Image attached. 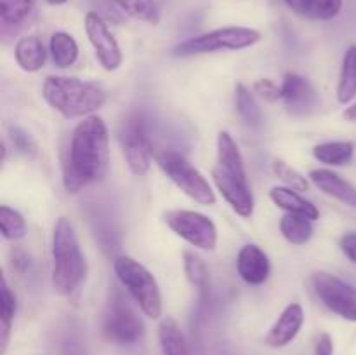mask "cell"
<instances>
[{"label": "cell", "mask_w": 356, "mask_h": 355, "mask_svg": "<svg viewBox=\"0 0 356 355\" xmlns=\"http://www.w3.org/2000/svg\"><path fill=\"white\" fill-rule=\"evenodd\" d=\"M159 340L163 355H191L183 329L172 317L162 319L159 326Z\"/></svg>", "instance_id": "22"}, {"label": "cell", "mask_w": 356, "mask_h": 355, "mask_svg": "<svg viewBox=\"0 0 356 355\" xmlns=\"http://www.w3.org/2000/svg\"><path fill=\"white\" fill-rule=\"evenodd\" d=\"M313 157L316 162L330 167H343L353 160L355 143L351 141H325L315 145Z\"/></svg>", "instance_id": "20"}, {"label": "cell", "mask_w": 356, "mask_h": 355, "mask_svg": "<svg viewBox=\"0 0 356 355\" xmlns=\"http://www.w3.org/2000/svg\"><path fill=\"white\" fill-rule=\"evenodd\" d=\"M211 176L214 187L218 188V191L222 195V198L232 205L233 211L245 219L252 218L256 200H254V194L249 181H242L236 180V178L226 176V174H222L221 171H218L216 167H212Z\"/></svg>", "instance_id": "13"}, {"label": "cell", "mask_w": 356, "mask_h": 355, "mask_svg": "<svg viewBox=\"0 0 356 355\" xmlns=\"http://www.w3.org/2000/svg\"><path fill=\"white\" fill-rule=\"evenodd\" d=\"M110 169V131L99 115L82 118L63 153V187L68 194L101 183Z\"/></svg>", "instance_id": "1"}, {"label": "cell", "mask_w": 356, "mask_h": 355, "mask_svg": "<svg viewBox=\"0 0 356 355\" xmlns=\"http://www.w3.org/2000/svg\"><path fill=\"white\" fill-rule=\"evenodd\" d=\"M312 284L320 301L348 322H356V287L329 271H313Z\"/></svg>", "instance_id": "8"}, {"label": "cell", "mask_w": 356, "mask_h": 355, "mask_svg": "<svg viewBox=\"0 0 356 355\" xmlns=\"http://www.w3.org/2000/svg\"><path fill=\"white\" fill-rule=\"evenodd\" d=\"M270 198L278 209L291 214L305 216V218L316 221L320 218V211L312 200L302 197L301 191H296L287 187H273L270 190Z\"/></svg>", "instance_id": "18"}, {"label": "cell", "mask_w": 356, "mask_h": 355, "mask_svg": "<svg viewBox=\"0 0 356 355\" xmlns=\"http://www.w3.org/2000/svg\"><path fill=\"white\" fill-rule=\"evenodd\" d=\"M86 33L94 49L96 59L106 72H117L124 63V54L110 26L96 10L86 14Z\"/></svg>", "instance_id": "10"}, {"label": "cell", "mask_w": 356, "mask_h": 355, "mask_svg": "<svg viewBox=\"0 0 356 355\" xmlns=\"http://www.w3.org/2000/svg\"><path fill=\"white\" fill-rule=\"evenodd\" d=\"M153 160L186 197L200 205H209V207L216 205L218 197L214 188L186 157L176 150L160 148L153 152Z\"/></svg>", "instance_id": "6"}, {"label": "cell", "mask_w": 356, "mask_h": 355, "mask_svg": "<svg viewBox=\"0 0 356 355\" xmlns=\"http://www.w3.org/2000/svg\"><path fill=\"white\" fill-rule=\"evenodd\" d=\"M47 3H51V6H65L68 0H45Z\"/></svg>", "instance_id": "39"}, {"label": "cell", "mask_w": 356, "mask_h": 355, "mask_svg": "<svg viewBox=\"0 0 356 355\" xmlns=\"http://www.w3.org/2000/svg\"><path fill=\"white\" fill-rule=\"evenodd\" d=\"M271 171H273L275 178L280 180L284 183V187L292 188L296 191H308L309 181L305 174L299 173L298 169H294L292 166H289L285 160L277 159L271 164Z\"/></svg>", "instance_id": "30"}, {"label": "cell", "mask_w": 356, "mask_h": 355, "mask_svg": "<svg viewBox=\"0 0 356 355\" xmlns=\"http://www.w3.org/2000/svg\"><path fill=\"white\" fill-rule=\"evenodd\" d=\"M42 97L65 118L96 115L108 100L106 90L97 84L65 75H49L42 86Z\"/></svg>", "instance_id": "3"}, {"label": "cell", "mask_w": 356, "mask_h": 355, "mask_svg": "<svg viewBox=\"0 0 356 355\" xmlns=\"http://www.w3.org/2000/svg\"><path fill=\"white\" fill-rule=\"evenodd\" d=\"M122 14L148 24L160 23V10L155 0H110Z\"/></svg>", "instance_id": "27"}, {"label": "cell", "mask_w": 356, "mask_h": 355, "mask_svg": "<svg viewBox=\"0 0 356 355\" xmlns=\"http://www.w3.org/2000/svg\"><path fill=\"white\" fill-rule=\"evenodd\" d=\"M313 232V221L299 214H291L285 212L280 218V233L287 242L294 244V246H305L312 240Z\"/></svg>", "instance_id": "25"}, {"label": "cell", "mask_w": 356, "mask_h": 355, "mask_svg": "<svg viewBox=\"0 0 356 355\" xmlns=\"http://www.w3.org/2000/svg\"><path fill=\"white\" fill-rule=\"evenodd\" d=\"M302 324H305V310H302L301 303H289L271 329L268 331L264 343L270 348H284L291 345L292 341L298 338L301 333Z\"/></svg>", "instance_id": "14"}, {"label": "cell", "mask_w": 356, "mask_h": 355, "mask_svg": "<svg viewBox=\"0 0 356 355\" xmlns=\"http://www.w3.org/2000/svg\"><path fill=\"white\" fill-rule=\"evenodd\" d=\"M236 271L249 285H263L270 278L271 261L257 244H245L236 254Z\"/></svg>", "instance_id": "15"}, {"label": "cell", "mask_w": 356, "mask_h": 355, "mask_svg": "<svg viewBox=\"0 0 356 355\" xmlns=\"http://www.w3.org/2000/svg\"><path fill=\"white\" fill-rule=\"evenodd\" d=\"M183 270L188 282L198 291H205L209 284V271L205 261L195 251L183 253Z\"/></svg>", "instance_id": "29"}, {"label": "cell", "mask_w": 356, "mask_h": 355, "mask_svg": "<svg viewBox=\"0 0 356 355\" xmlns=\"http://www.w3.org/2000/svg\"><path fill=\"white\" fill-rule=\"evenodd\" d=\"M49 54L58 68H70L79 59V44L68 31H54L49 40Z\"/></svg>", "instance_id": "21"}, {"label": "cell", "mask_w": 356, "mask_h": 355, "mask_svg": "<svg viewBox=\"0 0 356 355\" xmlns=\"http://www.w3.org/2000/svg\"><path fill=\"white\" fill-rule=\"evenodd\" d=\"M113 270L125 291L148 319H160L163 312L162 291L155 275L132 256L122 254L113 261Z\"/></svg>", "instance_id": "4"}, {"label": "cell", "mask_w": 356, "mask_h": 355, "mask_svg": "<svg viewBox=\"0 0 356 355\" xmlns=\"http://www.w3.org/2000/svg\"><path fill=\"white\" fill-rule=\"evenodd\" d=\"M339 247L344 256L356 265V232H348L341 237Z\"/></svg>", "instance_id": "34"}, {"label": "cell", "mask_w": 356, "mask_h": 355, "mask_svg": "<svg viewBox=\"0 0 356 355\" xmlns=\"http://www.w3.org/2000/svg\"><path fill=\"white\" fill-rule=\"evenodd\" d=\"M0 232L6 240H21L26 237V219L9 205H0Z\"/></svg>", "instance_id": "28"}, {"label": "cell", "mask_w": 356, "mask_h": 355, "mask_svg": "<svg viewBox=\"0 0 356 355\" xmlns=\"http://www.w3.org/2000/svg\"><path fill=\"white\" fill-rule=\"evenodd\" d=\"M261 38H263V33L256 28L222 26L179 42L174 45L170 54L174 58H193V56L211 54V52L243 51V49L259 44Z\"/></svg>", "instance_id": "5"}, {"label": "cell", "mask_w": 356, "mask_h": 355, "mask_svg": "<svg viewBox=\"0 0 356 355\" xmlns=\"http://www.w3.org/2000/svg\"><path fill=\"white\" fill-rule=\"evenodd\" d=\"M309 181L318 188L322 194L329 195V197L336 198V200L343 202L348 207L356 209V187L351 184L350 181L344 180L341 174L334 173L330 169H312L308 174Z\"/></svg>", "instance_id": "16"}, {"label": "cell", "mask_w": 356, "mask_h": 355, "mask_svg": "<svg viewBox=\"0 0 356 355\" xmlns=\"http://www.w3.org/2000/svg\"><path fill=\"white\" fill-rule=\"evenodd\" d=\"M47 54V49L38 35H24L14 45V58L17 66L28 73H35L44 68Z\"/></svg>", "instance_id": "17"}, {"label": "cell", "mask_w": 356, "mask_h": 355, "mask_svg": "<svg viewBox=\"0 0 356 355\" xmlns=\"http://www.w3.org/2000/svg\"><path fill=\"white\" fill-rule=\"evenodd\" d=\"M282 101L292 115H309L318 108L320 96L315 86L299 73H287L282 80Z\"/></svg>", "instance_id": "12"}, {"label": "cell", "mask_w": 356, "mask_h": 355, "mask_svg": "<svg viewBox=\"0 0 356 355\" xmlns=\"http://www.w3.org/2000/svg\"><path fill=\"white\" fill-rule=\"evenodd\" d=\"M163 221L170 232L200 251H214L218 247V226L209 216L190 209H170L163 214Z\"/></svg>", "instance_id": "7"}, {"label": "cell", "mask_w": 356, "mask_h": 355, "mask_svg": "<svg viewBox=\"0 0 356 355\" xmlns=\"http://www.w3.org/2000/svg\"><path fill=\"white\" fill-rule=\"evenodd\" d=\"M284 2L287 3L289 9L294 10L296 14L306 17V13H308V7H309V2H312V0H284Z\"/></svg>", "instance_id": "37"}, {"label": "cell", "mask_w": 356, "mask_h": 355, "mask_svg": "<svg viewBox=\"0 0 356 355\" xmlns=\"http://www.w3.org/2000/svg\"><path fill=\"white\" fill-rule=\"evenodd\" d=\"M343 10V0H312L306 17L316 21H330Z\"/></svg>", "instance_id": "31"}, {"label": "cell", "mask_w": 356, "mask_h": 355, "mask_svg": "<svg viewBox=\"0 0 356 355\" xmlns=\"http://www.w3.org/2000/svg\"><path fill=\"white\" fill-rule=\"evenodd\" d=\"M35 14V0H0L2 28H21Z\"/></svg>", "instance_id": "26"}, {"label": "cell", "mask_w": 356, "mask_h": 355, "mask_svg": "<svg viewBox=\"0 0 356 355\" xmlns=\"http://www.w3.org/2000/svg\"><path fill=\"white\" fill-rule=\"evenodd\" d=\"M315 355H334V341L329 333L320 334L315 347Z\"/></svg>", "instance_id": "35"}, {"label": "cell", "mask_w": 356, "mask_h": 355, "mask_svg": "<svg viewBox=\"0 0 356 355\" xmlns=\"http://www.w3.org/2000/svg\"><path fill=\"white\" fill-rule=\"evenodd\" d=\"M235 106L242 120L249 127H261L263 125V110L257 103V96L245 84L238 82L235 86Z\"/></svg>", "instance_id": "24"}, {"label": "cell", "mask_w": 356, "mask_h": 355, "mask_svg": "<svg viewBox=\"0 0 356 355\" xmlns=\"http://www.w3.org/2000/svg\"><path fill=\"white\" fill-rule=\"evenodd\" d=\"M343 118L348 122H353L356 124V101L353 104H348V108H344Z\"/></svg>", "instance_id": "38"}, {"label": "cell", "mask_w": 356, "mask_h": 355, "mask_svg": "<svg viewBox=\"0 0 356 355\" xmlns=\"http://www.w3.org/2000/svg\"><path fill=\"white\" fill-rule=\"evenodd\" d=\"M336 96L341 104H350L356 97V45H350L344 52Z\"/></svg>", "instance_id": "23"}, {"label": "cell", "mask_w": 356, "mask_h": 355, "mask_svg": "<svg viewBox=\"0 0 356 355\" xmlns=\"http://www.w3.org/2000/svg\"><path fill=\"white\" fill-rule=\"evenodd\" d=\"M104 334L117 345H134L145 336V324L136 313L127 298L117 291L110 301L106 319H104Z\"/></svg>", "instance_id": "9"}, {"label": "cell", "mask_w": 356, "mask_h": 355, "mask_svg": "<svg viewBox=\"0 0 356 355\" xmlns=\"http://www.w3.org/2000/svg\"><path fill=\"white\" fill-rule=\"evenodd\" d=\"M252 90L257 97H261V100L264 101H270V103L282 100V86H278V84L271 79L256 80L252 86Z\"/></svg>", "instance_id": "33"}, {"label": "cell", "mask_w": 356, "mask_h": 355, "mask_svg": "<svg viewBox=\"0 0 356 355\" xmlns=\"http://www.w3.org/2000/svg\"><path fill=\"white\" fill-rule=\"evenodd\" d=\"M86 254L72 221L65 216L56 219L52 232V289L59 296H70L83 284L87 277Z\"/></svg>", "instance_id": "2"}, {"label": "cell", "mask_w": 356, "mask_h": 355, "mask_svg": "<svg viewBox=\"0 0 356 355\" xmlns=\"http://www.w3.org/2000/svg\"><path fill=\"white\" fill-rule=\"evenodd\" d=\"M30 267H31L30 256L24 254L23 251H17V253L14 254V268H16L17 271H21V274H24L26 270H30Z\"/></svg>", "instance_id": "36"}, {"label": "cell", "mask_w": 356, "mask_h": 355, "mask_svg": "<svg viewBox=\"0 0 356 355\" xmlns=\"http://www.w3.org/2000/svg\"><path fill=\"white\" fill-rule=\"evenodd\" d=\"M120 146L124 150L125 162H127L129 171L134 176H146L149 173L153 160V152L155 150L149 145V139L146 136L145 127L139 120H129L122 125L118 132Z\"/></svg>", "instance_id": "11"}, {"label": "cell", "mask_w": 356, "mask_h": 355, "mask_svg": "<svg viewBox=\"0 0 356 355\" xmlns=\"http://www.w3.org/2000/svg\"><path fill=\"white\" fill-rule=\"evenodd\" d=\"M16 312L17 298L7 284V278L2 277V287H0V355H6L7 347H9L10 331H13Z\"/></svg>", "instance_id": "19"}, {"label": "cell", "mask_w": 356, "mask_h": 355, "mask_svg": "<svg viewBox=\"0 0 356 355\" xmlns=\"http://www.w3.org/2000/svg\"><path fill=\"white\" fill-rule=\"evenodd\" d=\"M7 131H9V138H10V143H13V148L16 150L17 153L26 157L37 155V143L33 141V138H31L24 129L17 127V125H9Z\"/></svg>", "instance_id": "32"}]
</instances>
